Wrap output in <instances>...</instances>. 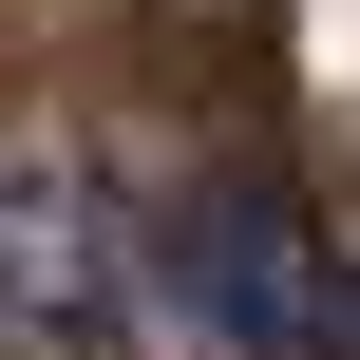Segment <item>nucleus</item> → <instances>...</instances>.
Here are the masks:
<instances>
[{
    "mask_svg": "<svg viewBox=\"0 0 360 360\" xmlns=\"http://www.w3.org/2000/svg\"><path fill=\"white\" fill-rule=\"evenodd\" d=\"M133 323H152L133 209H95L76 171H19V152H0V342L19 360H114Z\"/></svg>",
    "mask_w": 360,
    "mask_h": 360,
    "instance_id": "obj_2",
    "label": "nucleus"
},
{
    "mask_svg": "<svg viewBox=\"0 0 360 360\" xmlns=\"http://www.w3.org/2000/svg\"><path fill=\"white\" fill-rule=\"evenodd\" d=\"M133 266H152V304L190 342H228V360H360V285L323 266V228L285 190H247V171L133 209Z\"/></svg>",
    "mask_w": 360,
    "mask_h": 360,
    "instance_id": "obj_1",
    "label": "nucleus"
}]
</instances>
